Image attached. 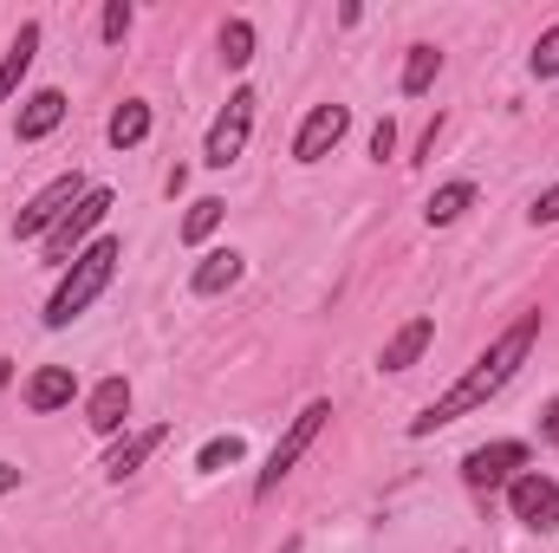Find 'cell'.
Here are the masks:
<instances>
[{"label": "cell", "mask_w": 559, "mask_h": 553, "mask_svg": "<svg viewBox=\"0 0 559 553\" xmlns=\"http://www.w3.org/2000/svg\"><path fill=\"white\" fill-rule=\"evenodd\" d=\"M436 72H442V52H436V46H411V59H404V92L423 98V92L436 85Z\"/></svg>", "instance_id": "ffe728a7"}, {"label": "cell", "mask_w": 559, "mask_h": 553, "mask_svg": "<svg viewBox=\"0 0 559 553\" xmlns=\"http://www.w3.org/2000/svg\"><path fill=\"white\" fill-rule=\"evenodd\" d=\"M163 443H169V430H163V423H150V430H131L124 443H111V456H105V475H111V482L138 475V469L150 462V456H156V449H163Z\"/></svg>", "instance_id": "8fae6325"}, {"label": "cell", "mask_w": 559, "mask_h": 553, "mask_svg": "<svg viewBox=\"0 0 559 553\" xmlns=\"http://www.w3.org/2000/svg\"><path fill=\"white\" fill-rule=\"evenodd\" d=\"M79 196H85V183L79 176H52L26 209H20V222H13V235H26V242H39V235H52L72 209H79Z\"/></svg>", "instance_id": "5b68a950"}, {"label": "cell", "mask_w": 559, "mask_h": 553, "mask_svg": "<svg viewBox=\"0 0 559 553\" xmlns=\"http://www.w3.org/2000/svg\"><path fill=\"white\" fill-rule=\"evenodd\" d=\"M222 215H228V202H222V196H195V202H189V215H182V242H189V248H195V242H209V235L222 228Z\"/></svg>", "instance_id": "d6986e66"}, {"label": "cell", "mask_w": 559, "mask_h": 553, "mask_svg": "<svg viewBox=\"0 0 559 553\" xmlns=\"http://www.w3.org/2000/svg\"><path fill=\"white\" fill-rule=\"evenodd\" d=\"M540 436H547V443L559 449V398L547 404V411H540Z\"/></svg>", "instance_id": "4316f807"}, {"label": "cell", "mask_w": 559, "mask_h": 553, "mask_svg": "<svg viewBox=\"0 0 559 553\" xmlns=\"http://www.w3.org/2000/svg\"><path fill=\"white\" fill-rule=\"evenodd\" d=\"M508 508H514V521H521V528L554 534V528H559V482H554V475H540V469L514 475V482H508Z\"/></svg>", "instance_id": "52a82bcc"}, {"label": "cell", "mask_w": 559, "mask_h": 553, "mask_svg": "<svg viewBox=\"0 0 559 553\" xmlns=\"http://www.w3.org/2000/svg\"><path fill=\"white\" fill-rule=\"evenodd\" d=\"M124 416H131V385H124V378H105V385L85 398V423H92L98 436H118Z\"/></svg>", "instance_id": "4fadbf2b"}, {"label": "cell", "mask_w": 559, "mask_h": 553, "mask_svg": "<svg viewBox=\"0 0 559 553\" xmlns=\"http://www.w3.org/2000/svg\"><path fill=\"white\" fill-rule=\"evenodd\" d=\"M105 138L118 143V150H138V143L150 138V105H143V98H124V105L111 111V131H105Z\"/></svg>", "instance_id": "ac0fdd59"}, {"label": "cell", "mask_w": 559, "mask_h": 553, "mask_svg": "<svg viewBox=\"0 0 559 553\" xmlns=\"http://www.w3.org/2000/svg\"><path fill=\"white\" fill-rule=\"evenodd\" d=\"M462 209H475V183H442V189L423 202V222H429V228H449V222H462Z\"/></svg>", "instance_id": "e0dca14e"}, {"label": "cell", "mask_w": 559, "mask_h": 553, "mask_svg": "<svg viewBox=\"0 0 559 553\" xmlns=\"http://www.w3.org/2000/svg\"><path fill=\"white\" fill-rule=\"evenodd\" d=\"M527 222H534V228H547V222H559V183H554V189H540V196H534Z\"/></svg>", "instance_id": "d4e9b609"}, {"label": "cell", "mask_w": 559, "mask_h": 553, "mask_svg": "<svg viewBox=\"0 0 559 553\" xmlns=\"http://www.w3.org/2000/svg\"><path fill=\"white\" fill-rule=\"evenodd\" d=\"M105 215H111V189H85V196H79V209L46 235V261H52V268H72V261H79V242H85Z\"/></svg>", "instance_id": "8992f818"}, {"label": "cell", "mask_w": 559, "mask_h": 553, "mask_svg": "<svg viewBox=\"0 0 559 553\" xmlns=\"http://www.w3.org/2000/svg\"><path fill=\"white\" fill-rule=\"evenodd\" d=\"M7 378H13V372H7V365H0V391H7Z\"/></svg>", "instance_id": "f1b7e54d"}, {"label": "cell", "mask_w": 559, "mask_h": 553, "mask_svg": "<svg viewBox=\"0 0 559 553\" xmlns=\"http://www.w3.org/2000/svg\"><path fill=\"white\" fill-rule=\"evenodd\" d=\"M254 111H261V98L241 85V92L228 98V111L209 125V143H202V163H209V169H228V163L248 150V138H254Z\"/></svg>", "instance_id": "277c9868"}, {"label": "cell", "mask_w": 559, "mask_h": 553, "mask_svg": "<svg viewBox=\"0 0 559 553\" xmlns=\"http://www.w3.org/2000/svg\"><path fill=\"white\" fill-rule=\"evenodd\" d=\"M534 339H540V313H521V319H514V326H508V332H501V339H495V345H488V352H481V358H475V365H468L436 404H429V411L411 416V436H436L442 423H455V416L481 411L488 398H501V391L514 385V372L527 365Z\"/></svg>", "instance_id": "6da1fadb"}, {"label": "cell", "mask_w": 559, "mask_h": 553, "mask_svg": "<svg viewBox=\"0 0 559 553\" xmlns=\"http://www.w3.org/2000/svg\"><path fill=\"white\" fill-rule=\"evenodd\" d=\"M59 125H66V92H52V85H46V92H33V98L20 105L13 138H20V143H39V138H52Z\"/></svg>", "instance_id": "7c38bea8"}, {"label": "cell", "mask_w": 559, "mask_h": 553, "mask_svg": "<svg viewBox=\"0 0 559 553\" xmlns=\"http://www.w3.org/2000/svg\"><path fill=\"white\" fill-rule=\"evenodd\" d=\"M325 423H332V404H325V398H312L306 411L286 423V436L274 443V456H267V469H261V482H254V502H267L280 482L293 475V462H299V456H306V449L319 443V430H325Z\"/></svg>", "instance_id": "3957f363"}, {"label": "cell", "mask_w": 559, "mask_h": 553, "mask_svg": "<svg viewBox=\"0 0 559 553\" xmlns=\"http://www.w3.org/2000/svg\"><path fill=\"white\" fill-rule=\"evenodd\" d=\"M241 456H248V443H241V436H209V443L195 449V469H202V475H215V469H235Z\"/></svg>", "instance_id": "44dd1931"}, {"label": "cell", "mask_w": 559, "mask_h": 553, "mask_svg": "<svg viewBox=\"0 0 559 553\" xmlns=\"http://www.w3.org/2000/svg\"><path fill=\"white\" fill-rule=\"evenodd\" d=\"M241 274H248V261H241L235 248H215V255H202V268L189 274V286H195L202 299H215V293H228V286H241Z\"/></svg>", "instance_id": "9a60e30c"}, {"label": "cell", "mask_w": 559, "mask_h": 553, "mask_svg": "<svg viewBox=\"0 0 559 553\" xmlns=\"http://www.w3.org/2000/svg\"><path fill=\"white\" fill-rule=\"evenodd\" d=\"M429 339H436V326H429V319H411V326H397V332H391V345L378 352V372H411L423 352H429Z\"/></svg>", "instance_id": "5bb4252c"}, {"label": "cell", "mask_w": 559, "mask_h": 553, "mask_svg": "<svg viewBox=\"0 0 559 553\" xmlns=\"http://www.w3.org/2000/svg\"><path fill=\"white\" fill-rule=\"evenodd\" d=\"M527 66H534V79H559V20L534 39V59Z\"/></svg>", "instance_id": "603a6c76"}, {"label": "cell", "mask_w": 559, "mask_h": 553, "mask_svg": "<svg viewBox=\"0 0 559 553\" xmlns=\"http://www.w3.org/2000/svg\"><path fill=\"white\" fill-rule=\"evenodd\" d=\"M72 398H79V378H72V365H39V372L26 378V411L52 416V411H66Z\"/></svg>", "instance_id": "30bf717a"}, {"label": "cell", "mask_w": 559, "mask_h": 553, "mask_svg": "<svg viewBox=\"0 0 559 553\" xmlns=\"http://www.w3.org/2000/svg\"><path fill=\"white\" fill-rule=\"evenodd\" d=\"M33 52H39V20H26L20 33H13V46H7V59H0V105L20 92V79L33 72Z\"/></svg>", "instance_id": "2e32d148"}, {"label": "cell", "mask_w": 559, "mask_h": 553, "mask_svg": "<svg viewBox=\"0 0 559 553\" xmlns=\"http://www.w3.org/2000/svg\"><path fill=\"white\" fill-rule=\"evenodd\" d=\"M7 489H20V469H13V462H0V495H7Z\"/></svg>", "instance_id": "83f0119b"}, {"label": "cell", "mask_w": 559, "mask_h": 553, "mask_svg": "<svg viewBox=\"0 0 559 553\" xmlns=\"http://www.w3.org/2000/svg\"><path fill=\"white\" fill-rule=\"evenodd\" d=\"M131 20H138V13H131V0H111V7H105V20H98V33L118 46V39L131 33Z\"/></svg>", "instance_id": "cb8c5ba5"}, {"label": "cell", "mask_w": 559, "mask_h": 553, "mask_svg": "<svg viewBox=\"0 0 559 553\" xmlns=\"http://www.w3.org/2000/svg\"><path fill=\"white\" fill-rule=\"evenodd\" d=\"M118 255H124V248H118L111 235H105V242H92V248H79V261L66 268V280H59V286H52V299H46V326H72V319H79V313L111 286Z\"/></svg>", "instance_id": "7a4b0ae2"}, {"label": "cell", "mask_w": 559, "mask_h": 553, "mask_svg": "<svg viewBox=\"0 0 559 553\" xmlns=\"http://www.w3.org/2000/svg\"><path fill=\"white\" fill-rule=\"evenodd\" d=\"M468 489H508L514 475H527V443H481L462 456Z\"/></svg>", "instance_id": "ba28073f"}, {"label": "cell", "mask_w": 559, "mask_h": 553, "mask_svg": "<svg viewBox=\"0 0 559 553\" xmlns=\"http://www.w3.org/2000/svg\"><path fill=\"white\" fill-rule=\"evenodd\" d=\"M222 59H228V66H248V59H254V26H248V20H228V26H222Z\"/></svg>", "instance_id": "7402d4cb"}, {"label": "cell", "mask_w": 559, "mask_h": 553, "mask_svg": "<svg viewBox=\"0 0 559 553\" xmlns=\"http://www.w3.org/2000/svg\"><path fill=\"white\" fill-rule=\"evenodd\" d=\"M352 131V111L345 105H312L306 111V125H299V138H293V163H319V156H332L338 143Z\"/></svg>", "instance_id": "9c48e42d"}, {"label": "cell", "mask_w": 559, "mask_h": 553, "mask_svg": "<svg viewBox=\"0 0 559 553\" xmlns=\"http://www.w3.org/2000/svg\"><path fill=\"white\" fill-rule=\"evenodd\" d=\"M391 150H397V125H391V118H384V125H378V131H371V156H378V163H384V156H391Z\"/></svg>", "instance_id": "484cf974"}]
</instances>
